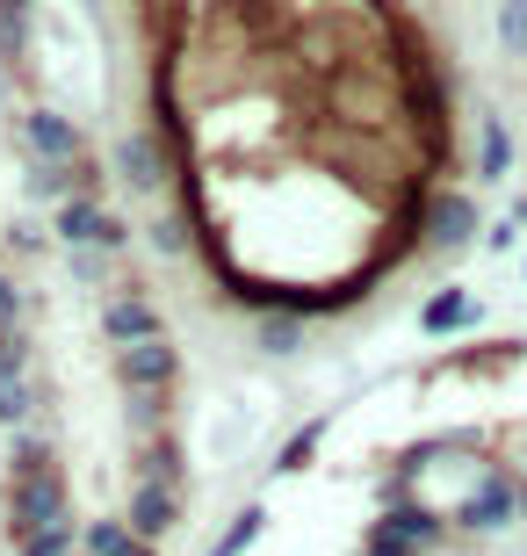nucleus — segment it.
I'll use <instances>...</instances> for the list:
<instances>
[{"label": "nucleus", "instance_id": "1", "mask_svg": "<svg viewBox=\"0 0 527 556\" xmlns=\"http://www.w3.org/2000/svg\"><path fill=\"white\" fill-rule=\"evenodd\" d=\"M520 514H527L520 470H506V463H485V470L469 477V492L448 506V528H455L463 542H491V535H506Z\"/></svg>", "mask_w": 527, "mask_h": 556}, {"label": "nucleus", "instance_id": "2", "mask_svg": "<svg viewBox=\"0 0 527 556\" xmlns=\"http://www.w3.org/2000/svg\"><path fill=\"white\" fill-rule=\"evenodd\" d=\"M0 514H8V542L37 535V528H73V484H65L59 463L22 470L0 484Z\"/></svg>", "mask_w": 527, "mask_h": 556}, {"label": "nucleus", "instance_id": "3", "mask_svg": "<svg viewBox=\"0 0 527 556\" xmlns=\"http://www.w3.org/2000/svg\"><path fill=\"white\" fill-rule=\"evenodd\" d=\"M485 203H477V188H426V210H419V253H434V261H455V253H469L477 239H485Z\"/></svg>", "mask_w": 527, "mask_h": 556}, {"label": "nucleus", "instance_id": "4", "mask_svg": "<svg viewBox=\"0 0 527 556\" xmlns=\"http://www.w3.org/2000/svg\"><path fill=\"white\" fill-rule=\"evenodd\" d=\"M109 174H116L130 195H152L160 203L166 181H174V124H130L109 152Z\"/></svg>", "mask_w": 527, "mask_h": 556}, {"label": "nucleus", "instance_id": "5", "mask_svg": "<svg viewBox=\"0 0 527 556\" xmlns=\"http://www.w3.org/2000/svg\"><path fill=\"white\" fill-rule=\"evenodd\" d=\"M15 144H22V160H37V166H80V160H95L80 116H65V109H51V102H29L15 116Z\"/></svg>", "mask_w": 527, "mask_h": 556}, {"label": "nucleus", "instance_id": "6", "mask_svg": "<svg viewBox=\"0 0 527 556\" xmlns=\"http://www.w3.org/2000/svg\"><path fill=\"white\" fill-rule=\"evenodd\" d=\"M109 369H116L123 397H174V391H181V348H174V332H152V340L116 348V354H109Z\"/></svg>", "mask_w": 527, "mask_h": 556}, {"label": "nucleus", "instance_id": "7", "mask_svg": "<svg viewBox=\"0 0 527 556\" xmlns=\"http://www.w3.org/2000/svg\"><path fill=\"white\" fill-rule=\"evenodd\" d=\"M123 520H130V535H138V542H152V549H160V542L188 520V492L138 477V484H130V498H123Z\"/></svg>", "mask_w": 527, "mask_h": 556}, {"label": "nucleus", "instance_id": "8", "mask_svg": "<svg viewBox=\"0 0 527 556\" xmlns=\"http://www.w3.org/2000/svg\"><path fill=\"white\" fill-rule=\"evenodd\" d=\"M95 318H102V340H109V348H130V340H152V332H166V311L152 304V296H145L138 282L109 289Z\"/></svg>", "mask_w": 527, "mask_h": 556}, {"label": "nucleus", "instance_id": "9", "mask_svg": "<svg viewBox=\"0 0 527 556\" xmlns=\"http://www.w3.org/2000/svg\"><path fill=\"white\" fill-rule=\"evenodd\" d=\"M477 326H485V296L469 282H441L419 304V340H463V332H477Z\"/></svg>", "mask_w": 527, "mask_h": 556}, {"label": "nucleus", "instance_id": "10", "mask_svg": "<svg viewBox=\"0 0 527 556\" xmlns=\"http://www.w3.org/2000/svg\"><path fill=\"white\" fill-rule=\"evenodd\" d=\"M65 195H102V166L80 160V166H22V203L29 210H59Z\"/></svg>", "mask_w": 527, "mask_h": 556}, {"label": "nucleus", "instance_id": "11", "mask_svg": "<svg viewBox=\"0 0 527 556\" xmlns=\"http://www.w3.org/2000/svg\"><path fill=\"white\" fill-rule=\"evenodd\" d=\"M513 160H520V144H513V124L499 116V109H477V152H469V174H477V188L513 181Z\"/></svg>", "mask_w": 527, "mask_h": 556}, {"label": "nucleus", "instance_id": "12", "mask_svg": "<svg viewBox=\"0 0 527 556\" xmlns=\"http://www.w3.org/2000/svg\"><path fill=\"white\" fill-rule=\"evenodd\" d=\"M43 225H51V239L65 247H102V225H109V195H65L59 210H43Z\"/></svg>", "mask_w": 527, "mask_h": 556}, {"label": "nucleus", "instance_id": "13", "mask_svg": "<svg viewBox=\"0 0 527 556\" xmlns=\"http://www.w3.org/2000/svg\"><path fill=\"white\" fill-rule=\"evenodd\" d=\"M145 247L160 253V261H188V253H196V203H166L160 217H152V225H145Z\"/></svg>", "mask_w": 527, "mask_h": 556}, {"label": "nucleus", "instance_id": "14", "mask_svg": "<svg viewBox=\"0 0 527 556\" xmlns=\"http://www.w3.org/2000/svg\"><path fill=\"white\" fill-rule=\"evenodd\" d=\"M304 311H261L253 318V354H267V362H297L304 354Z\"/></svg>", "mask_w": 527, "mask_h": 556}, {"label": "nucleus", "instance_id": "15", "mask_svg": "<svg viewBox=\"0 0 527 556\" xmlns=\"http://www.w3.org/2000/svg\"><path fill=\"white\" fill-rule=\"evenodd\" d=\"M138 477H152V484H174V492H188V448L181 433L166 427L160 441H138Z\"/></svg>", "mask_w": 527, "mask_h": 556}, {"label": "nucleus", "instance_id": "16", "mask_svg": "<svg viewBox=\"0 0 527 556\" xmlns=\"http://www.w3.org/2000/svg\"><path fill=\"white\" fill-rule=\"evenodd\" d=\"M325 433H332V413H311L304 427H297V433H289V441H283V448H275V463H267V470H275V477H304L311 463H318Z\"/></svg>", "mask_w": 527, "mask_h": 556}, {"label": "nucleus", "instance_id": "17", "mask_svg": "<svg viewBox=\"0 0 527 556\" xmlns=\"http://www.w3.org/2000/svg\"><path fill=\"white\" fill-rule=\"evenodd\" d=\"M261 535H267V498H246V506H231V520L217 528L210 556H246V549H253Z\"/></svg>", "mask_w": 527, "mask_h": 556}, {"label": "nucleus", "instance_id": "18", "mask_svg": "<svg viewBox=\"0 0 527 556\" xmlns=\"http://www.w3.org/2000/svg\"><path fill=\"white\" fill-rule=\"evenodd\" d=\"M29 37H37V0H0V65L8 73L29 59Z\"/></svg>", "mask_w": 527, "mask_h": 556}, {"label": "nucleus", "instance_id": "19", "mask_svg": "<svg viewBox=\"0 0 527 556\" xmlns=\"http://www.w3.org/2000/svg\"><path fill=\"white\" fill-rule=\"evenodd\" d=\"M145 542L130 535V520L123 514H95V520H80V556H138Z\"/></svg>", "mask_w": 527, "mask_h": 556}, {"label": "nucleus", "instance_id": "20", "mask_svg": "<svg viewBox=\"0 0 527 556\" xmlns=\"http://www.w3.org/2000/svg\"><path fill=\"white\" fill-rule=\"evenodd\" d=\"M51 247H59V239H51V225H43L37 210H22V217L0 225V253H8V261H43Z\"/></svg>", "mask_w": 527, "mask_h": 556}, {"label": "nucleus", "instance_id": "21", "mask_svg": "<svg viewBox=\"0 0 527 556\" xmlns=\"http://www.w3.org/2000/svg\"><path fill=\"white\" fill-rule=\"evenodd\" d=\"M37 405H43L37 376H0V427H8V433L37 427Z\"/></svg>", "mask_w": 527, "mask_h": 556}, {"label": "nucleus", "instance_id": "22", "mask_svg": "<svg viewBox=\"0 0 527 556\" xmlns=\"http://www.w3.org/2000/svg\"><path fill=\"white\" fill-rule=\"evenodd\" d=\"M65 275L80 289H123L116 282V253H102V247H65Z\"/></svg>", "mask_w": 527, "mask_h": 556}, {"label": "nucleus", "instance_id": "23", "mask_svg": "<svg viewBox=\"0 0 527 556\" xmlns=\"http://www.w3.org/2000/svg\"><path fill=\"white\" fill-rule=\"evenodd\" d=\"M123 405H130V441H160L166 427H174V419H166V405H174V397H123Z\"/></svg>", "mask_w": 527, "mask_h": 556}, {"label": "nucleus", "instance_id": "24", "mask_svg": "<svg viewBox=\"0 0 527 556\" xmlns=\"http://www.w3.org/2000/svg\"><path fill=\"white\" fill-rule=\"evenodd\" d=\"M15 556H80V520H73V528H37V535H22Z\"/></svg>", "mask_w": 527, "mask_h": 556}, {"label": "nucleus", "instance_id": "25", "mask_svg": "<svg viewBox=\"0 0 527 556\" xmlns=\"http://www.w3.org/2000/svg\"><path fill=\"white\" fill-rule=\"evenodd\" d=\"M499 51L527 65V0H499Z\"/></svg>", "mask_w": 527, "mask_h": 556}, {"label": "nucleus", "instance_id": "26", "mask_svg": "<svg viewBox=\"0 0 527 556\" xmlns=\"http://www.w3.org/2000/svg\"><path fill=\"white\" fill-rule=\"evenodd\" d=\"M8 332H29V296H22V282L8 268H0V340Z\"/></svg>", "mask_w": 527, "mask_h": 556}, {"label": "nucleus", "instance_id": "27", "mask_svg": "<svg viewBox=\"0 0 527 556\" xmlns=\"http://www.w3.org/2000/svg\"><path fill=\"white\" fill-rule=\"evenodd\" d=\"M520 231H527V225H513V217H491L477 247H485V253H513V247H520Z\"/></svg>", "mask_w": 527, "mask_h": 556}, {"label": "nucleus", "instance_id": "28", "mask_svg": "<svg viewBox=\"0 0 527 556\" xmlns=\"http://www.w3.org/2000/svg\"><path fill=\"white\" fill-rule=\"evenodd\" d=\"M362 556H412V549H405L398 535H390L384 520H368V528H362Z\"/></svg>", "mask_w": 527, "mask_h": 556}, {"label": "nucleus", "instance_id": "29", "mask_svg": "<svg viewBox=\"0 0 527 556\" xmlns=\"http://www.w3.org/2000/svg\"><path fill=\"white\" fill-rule=\"evenodd\" d=\"M0 376H29V332H8L0 340Z\"/></svg>", "mask_w": 527, "mask_h": 556}, {"label": "nucleus", "instance_id": "30", "mask_svg": "<svg viewBox=\"0 0 527 556\" xmlns=\"http://www.w3.org/2000/svg\"><path fill=\"white\" fill-rule=\"evenodd\" d=\"M138 556H160V549H152V542H145V549H138Z\"/></svg>", "mask_w": 527, "mask_h": 556}, {"label": "nucleus", "instance_id": "31", "mask_svg": "<svg viewBox=\"0 0 527 556\" xmlns=\"http://www.w3.org/2000/svg\"><path fill=\"white\" fill-rule=\"evenodd\" d=\"M520 275H527V261H520Z\"/></svg>", "mask_w": 527, "mask_h": 556}]
</instances>
